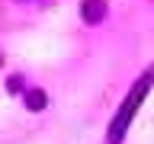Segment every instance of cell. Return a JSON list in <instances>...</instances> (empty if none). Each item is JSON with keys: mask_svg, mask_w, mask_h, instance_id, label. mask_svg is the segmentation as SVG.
<instances>
[{"mask_svg": "<svg viewBox=\"0 0 154 144\" xmlns=\"http://www.w3.org/2000/svg\"><path fill=\"white\" fill-rule=\"evenodd\" d=\"M151 83H154V70H148V74H144L141 80H138V83L132 86V93L125 96V103L119 106V112H116V118H112V128H109V144H122L125 131H128V122L135 118V112H138L141 99L148 96Z\"/></svg>", "mask_w": 154, "mask_h": 144, "instance_id": "cell-1", "label": "cell"}, {"mask_svg": "<svg viewBox=\"0 0 154 144\" xmlns=\"http://www.w3.org/2000/svg\"><path fill=\"white\" fill-rule=\"evenodd\" d=\"M80 16H84V22H100L106 16V3L103 0H84L80 3Z\"/></svg>", "mask_w": 154, "mask_h": 144, "instance_id": "cell-2", "label": "cell"}, {"mask_svg": "<svg viewBox=\"0 0 154 144\" xmlns=\"http://www.w3.org/2000/svg\"><path fill=\"white\" fill-rule=\"evenodd\" d=\"M45 103H48L45 90H26V106L32 109V112H42V109H45Z\"/></svg>", "mask_w": 154, "mask_h": 144, "instance_id": "cell-3", "label": "cell"}, {"mask_svg": "<svg viewBox=\"0 0 154 144\" xmlns=\"http://www.w3.org/2000/svg\"><path fill=\"white\" fill-rule=\"evenodd\" d=\"M0 64H3V58H0Z\"/></svg>", "mask_w": 154, "mask_h": 144, "instance_id": "cell-4", "label": "cell"}]
</instances>
